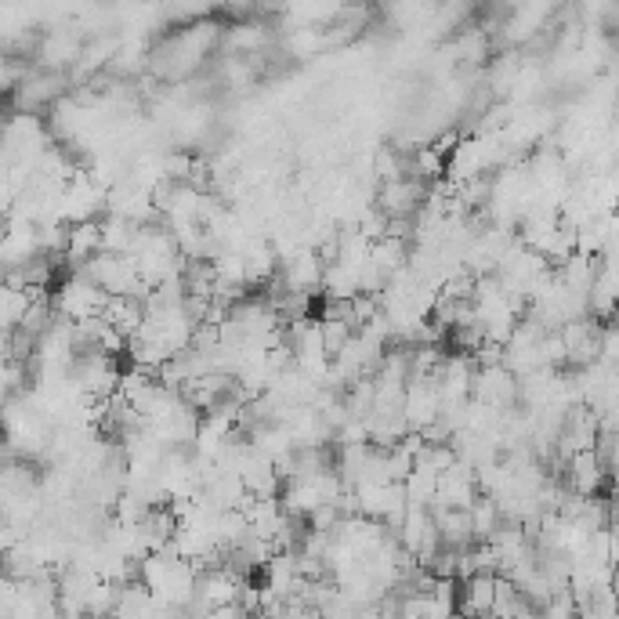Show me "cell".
I'll return each mask as SVG.
<instances>
[{
  "label": "cell",
  "instance_id": "6da1fadb",
  "mask_svg": "<svg viewBox=\"0 0 619 619\" xmlns=\"http://www.w3.org/2000/svg\"><path fill=\"white\" fill-rule=\"evenodd\" d=\"M138 583L153 594L163 609H189L196 602V587H200V569L189 558H182L174 547L149 554L142 569H138Z\"/></svg>",
  "mask_w": 619,
  "mask_h": 619
},
{
  "label": "cell",
  "instance_id": "7a4b0ae2",
  "mask_svg": "<svg viewBox=\"0 0 619 619\" xmlns=\"http://www.w3.org/2000/svg\"><path fill=\"white\" fill-rule=\"evenodd\" d=\"M500 594V572H478V576L460 583V616L467 619H489L497 609Z\"/></svg>",
  "mask_w": 619,
  "mask_h": 619
},
{
  "label": "cell",
  "instance_id": "3957f363",
  "mask_svg": "<svg viewBox=\"0 0 619 619\" xmlns=\"http://www.w3.org/2000/svg\"><path fill=\"white\" fill-rule=\"evenodd\" d=\"M551 15H554V8L551 4H522V8H511L507 11V19H504V37L511 44H525V40H533V37H540V33H547L551 26Z\"/></svg>",
  "mask_w": 619,
  "mask_h": 619
},
{
  "label": "cell",
  "instance_id": "277c9868",
  "mask_svg": "<svg viewBox=\"0 0 619 619\" xmlns=\"http://www.w3.org/2000/svg\"><path fill=\"white\" fill-rule=\"evenodd\" d=\"M569 493L576 497H598V489L609 482V467L598 457L594 449L587 453H576V457L569 460Z\"/></svg>",
  "mask_w": 619,
  "mask_h": 619
},
{
  "label": "cell",
  "instance_id": "5b68a950",
  "mask_svg": "<svg viewBox=\"0 0 619 619\" xmlns=\"http://www.w3.org/2000/svg\"><path fill=\"white\" fill-rule=\"evenodd\" d=\"M457 619H467V616H457Z\"/></svg>",
  "mask_w": 619,
  "mask_h": 619
}]
</instances>
